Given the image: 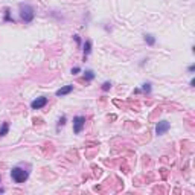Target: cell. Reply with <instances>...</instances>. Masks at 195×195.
Instances as JSON below:
<instances>
[{
    "mask_svg": "<svg viewBox=\"0 0 195 195\" xmlns=\"http://www.w3.org/2000/svg\"><path fill=\"white\" fill-rule=\"evenodd\" d=\"M78 72H79V67H73V69H72V73H73V75H76Z\"/></svg>",
    "mask_w": 195,
    "mask_h": 195,
    "instance_id": "2e32d148",
    "label": "cell"
},
{
    "mask_svg": "<svg viewBox=\"0 0 195 195\" xmlns=\"http://www.w3.org/2000/svg\"><path fill=\"white\" fill-rule=\"evenodd\" d=\"M5 22H14L9 15V9H5Z\"/></svg>",
    "mask_w": 195,
    "mask_h": 195,
    "instance_id": "7c38bea8",
    "label": "cell"
},
{
    "mask_svg": "<svg viewBox=\"0 0 195 195\" xmlns=\"http://www.w3.org/2000/svg\"><path fill=\"white\" fill-rule=\"evenodd\" d=\"M101 89H102V90H104V92H108V90H110V89H111V82H108V81H107V82H104V84H102V87H101Z\"/></svg>",
    "mask_w": 195,
    "mask_h": 195,
    "instance_id": "8fae6325",
    "label": "cell"
},
{
    "mask_svg": "<svg viewBox=\"0 0 195 195\" xmlns=\"http://www.w3.org/2000/svg\"><path fill=\"white\" fill-rule=\"evenodd\" d=\"M46 104H48V98L46 96L37 98V99H34V101L31 102V108H32V110H40V108L46 107Z\"/></svg>",
    "mask_w": 195,
    "mask_h": 195,
    "instance_id": "5b68a950",
    "label": "cell"
},
{
    "mask_svg": "<svg viewBox=\"0 0 195 195\" xmlns=\"http://www.w3.org/2000/svg\"><path fill=\"white\" fill-rule=\"evenodd\" d=\"M84 125H85V118L84 116H75L73 118V133L79 134L82 131Z\"/></svg>",
    "mask_w": 195,
    "mask_h": 195,
    "instance_id": "3957f363",
    "label": "cell"
},
{
    "mask_svg": "<svg viewBox=\"0 0 195 195\" xmlns=\"http://www.w3.org/2000/svg\"><path fill=\"white\" fill-rule=\"evenodd\" d=\"M11 177H12V180H14L15 183L22 185V183H24V181L27 180L29 174H27V171L22 169V168H14V169L11 171Z\"/></svg>",
    "mask_w": 195,
    "mask_h": 195,
    "instance_id": "7a4b0ae2",
    "label": "cell"
},
{
    "mask_svg": "<svg viewBox=\"0 0 195 195\" xmlns=\"http://www.w3.org/2000/svg\"><path fill=\"white\" fill-rule=\"evenodd\" d=\"M34 8L27 3H20V19L23 20L24 23H31L34 20Z\"/></svg>",
    "mask_w": 195,
    "mask_h": 195,
    "instance_id": "6da1fadb",
    "label": "cell"
},
{
    "mask_svg": "<svg viewBox=\"0 0 195 195\" xmlns=\"http://www.w3.org/2000/svg\"><path fill=\"white\" fill-rule=\"evenodd\" d=\"M84 78H85L87 81H92V79L95 78V73L92 72V70H85V73H84Z\"/></svg>",
    "mask_w": 195,
    "mask_h": 195,
    "instance_id": "30bf717a",
    "label": "cell"
},
{
    "mask_svg": "<svg viewBox=\"0 0 195 195\" xmlns=\"http://www.w3.org/2000/svg\"><path fill=\"white\" fill-rule=\"evenodd\" d=\"M169 128H171L169 122L168 121H160L157 125H156V134H157V136H163L165 133L169 131Z\"/></svg>",
    "mask_w": 195,
    "mask_h": 195,
    "instance_id": "277c9868",
    "label": "cell"
},
{
    "mask_svg": "<svg viewBox=\"0 0 195 195\" xmlns=\"http://www.w3.org/2000/svg\"><path fill=\"white\" fill-rule=\"evenodd\" d=\"M195 70V66H189V73H192Z\"/></svg>",
    "mask_w": 195,
    "mask_h": 195,
    "instance_id": "e0dca14e",
    "label": "cell"
},
{
    "mask_svg": "<svg viewBox=\"0 0 195 195\" xmlns=\"http://www.w3.org/2000/svg\"><path fill=\"white\" fill-rule=\"evenodd\" d=\"M92 52V41L90 40H87L85 43H84V58H87V55Z\"/></svg>",
    "mask_w": 195,
    "mask_h": 195,
    "instance_id": "ba28073f",
    "label": "cell"
},
{
    "mask_svg": "<svg viewBox=\"0 0 195 195\" xmlns=\"http://www.w3.org/2000/svg\"><path fill=\"white\" fill-rule=\"evenodd\" d=\"M72 92H73V85H64V87L58 89V90L55 92V95H56V96H66V95H69V93H72Z\"/></svg>",
    "mask_w": 195,
    "mask_h": 195,
    "instance_id": "8992f818",
    "label": "cell"
},
{
    "mask_svg": "<svg viewBox=\"0 0 195 195\" xmlns=\"http://www.w3.org/2000/svg\"><path fill=\"white\" fill-rule=\"evenodd\" d=\"M143 38H145V41H146V44H148V46H154V44H156V37H154V35L146 34Z\"/></svg>",
    "mask_w": 195,
    "mask_h": 195,
    "instance_id": "52a82bcc",
    "label": "cell"
},
{
    "mask_svg": "<svg viewBox=\"0 0 195 195\" xmlns=\"http://www.w3.org/2000/svg\"><path fill=\"white\" fill-rule=\"evenodd\" d=\"M8 131H9V125L5 122V123L2 125V128H0V136H5V134H8Z\"/></svg>",
    "mask_w": 195,
    "mask_h": 195,
    "instance_id": "9c48e42d",
    "label": "cell"
},
{
    "mask_svg": "<svg viewBox=\"0 0 195 195\" xmlns=\"http://www.w3.org/2000/svg\"><path fill=\"white\" fill-rule=\"evenodd\" d=\"M142 89H143V92H145V93H151V84H143V87H142Z\"/></svg>",
    "mask_w": 195,
    "mask_h": 195,
    "instance_id": "4fadbf2b",
    "label": "cell"
},
{
    "mask_svg": "<svg viewBox=\"0 0 195 195\" xmlns=\"http://www.w3.org/2000/svg\"><path fill=\"white\" fill-rule=\"evenodd\" d=\"M73 38H75V41H76L78 44H81V38H79V35H73Z\"/></svg>",
    "mask_w": 195,
    "mask_h": 195,
    "instance_id": "9a60e30c",
    "label": "cell"
},
{
    "mask_svg": "<svg viewBox=\"0 0 195 195\" xmlns=\"http://www.w3.org/2000/svg\"><path fill=\"white\" fill-rule=\"evenodd\" d=\"M64 123H66V116H61V119L58 121V127H56V128H60V127H63Z\"/></svg>",
    "mask_w": 195,
    "mask_h": 195,
    "instance_id": "5bb4252c",
    "label": "cell"
}]
</instances>
